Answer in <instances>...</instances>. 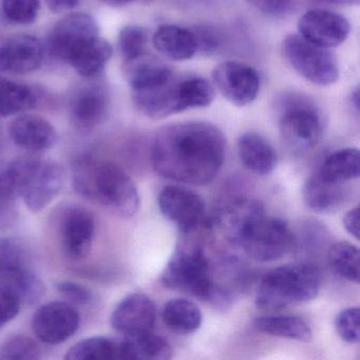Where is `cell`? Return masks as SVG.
<instances>
[{"label": "cell", "instance_id": "6da1fadb", "mask_svg": "<svg viewBox=\"0 0 360 360\" xmlns=\"http://www.w3.org/2000/svg\"><path fill=\"white\" fill-rule=\"evenodd\" d=\"M225 147L224 134L214 124L202 121L172 124L155 136L151 162L163 178L204 186L220 172Z\"/></svg>", "mask_w": 360, "mask_h": 360}, {"label": "cell", "instance_id": "7a4b0ae2", "mask_svg": "<svg viewBox=\"0 0 360 360\" xmlns=\"http://www.w3.org/2000/svg\"><path fill=\"white\" fill-rule=\"evenodd\" d=\"M73 186L82 197L131 218L140 208V195L132 179L120 166L83 158L73 166Z\"/></svg>", "mask_w": 360, "mask_h": 360}, {"label": "cell", "instance_id": "3957f363", "mask_svg": "<svg viewBox=\"0 0 360 360\" xmlns=\"http://www.w3.org/2000/svg\"><path fill=\"white\" fill-rule=\"evenodd\" d=\"M321 283V271L315 265H282L261 278L255 302L263 309H281L309 302L317 297Z\"/></svg>", "mask_w": 360, "mask_h": 360}, {"label": "cell", "instance_id": "277c9868", "mask_svg": "<svg viewBox=\"0 0 360 360\" xmlns=\"http://www.w3.org/2000/svg\"><path fill=\"white\" fill-rule=\"evenodd\" d=\"M170 290L186 292L216 305L225 304L229 295L214 284L210 261L201 246L183 244L176 248L161 276Z\"/></svg>", "mask_w": 360, "mask_h": 360}, {"label": "cell", "instance_id": "5b68a950", "mask_svg": "<svg viewBox=\"0 0 360 360\" xmlns=\"http://www.w3.org/2000/svg\"><path fill=\"white\" fill-rule=\"evenodd\" d=\"M235 244L250 258L271 262L290 254L296 248V239L283 220L269 218L264 212L243 227Z\"/></svg>", "mask_w": 360, "mask_h": 360}, {"label": "cell", "instance_id": "8992f818", "mask_svg": "<svg viewBox=\"0 0 360 360\" xmlns=\"http://www.w3.org/2000/svg\"><path fill=\"white\" fill-rule=\"evenodd\" d=\"M279 129L282 140L295 150H309L319 142L322 124L316 107L301 94L280 98Z\"/></svg>", "mask_w": 360, "mask_h": 360}, {"label": "cell", "instance_id": "52a82bcc", "mask_svg": "<svg viewBox=\"0 0 360 360\" xmlns=\"http://www.w3.org/2000/svg\"><path fill=\"white\" fill-rule=\"evenodd\" d=\"M282 54L301 77L314 85L326 87L338 81L339 67L334 54L326 48L309 43L299 34L285 37Z\"/></svg>", "mask_w": 360, "mask_h": 360}, {"label": "cell", "instance_id": "ba28073f", "mask_svg": "<svg viewBox=\"0 0 360 360\" xmlns=\"http://www.w3.org/2000/svg\"><path fill=\"white\" fill-rule=\"evenodd\" d=\"M214 87L229 103L237 107L252 104L260 91V77L252 67L227 60L214 67L212 73Z\"/></svg>", "mask_w": 360, "mask_h": 360}, {"label": "cell", "instance_id": "9c48e42d", "mask_svg": "<svg viewBox=\"0 0 360 360\" xmlns=\"http://www.w3.org/2000/svg\"><path fill=\"white\" fill-rule=\"evenodd\" d=\"M160 210L183 233H191L205 222V204L198 193L178 185L162 189L158 199Z\"/></svg>", "mask_w": 360, "mask_h": 360}, {"label": "cell", "instance_id": "30bf717a", "mask_svg": "<svg viewBox=\"0 0 360 360\" xmlns=\"http://www.w3.org/2000/svg\"><path fill=\"white\" fill-rule=\"evenodd\" d=\"M98 37V26L89 14L75 13L63 18L49 35V50L54 58L69 63L88 41Z\"/></svg>", "mask_w": 360, "mask_h": 360}, {"label": "cell", "instance_id": "8fae6325", "mask_svg": "<svg viewBox=\"0 0 360 360\" xmlns=\"http://www.w3.org/2000/svg\"><path fill=\"white\" fill-rule=\"evenodd\" d=\"M81 317L70 303L56 301L41 305L32 319V330L39 340L58 345L73 336L79 330Z\"/></svg>", "mask_w": 360, "mask_h": 360}, {"label": "cell", "instance_id": "7c38bea8", "mask_svg": "<svg viewBox=\"0 0 360 360\" xmlns=\"http://www.w3.org/2000/svg\"><path fill=\"white\" fill-rule=\"evenodd\" d=\"M299 35L318 47L330 48L342 45L351 32L345 16L326 10L305 12L298 20Z\"/></svg>", "mask_w": 360, "mask_h": 360}, {"label": "cell", "instance_id": "4fadbf2b", "mask_svg": "<svg viewBox=\"0 0 360 360\" xmlns=\"http://www.w3.org/2000/svg\"><path fill=\"white\" fill-rule=\"evenodd\" d=\"M132 102L145 117L153 120L166 119L186 111L181 90V77L146 89L132 90Z\"/></svg>", "mask_w": 360, "mask_h": 360}, {"label": "cell", "instance_id": "5bb4252c", "mask_svg": "<svg viewBox=\"0 0 360 360\" xmlns=\"http://www.w3.org/2000/svg\"><path fill=\"white\" fill-rule=\"evenodd\" d=\"M108 90L101 84H88L77 89L69 104L70 121L75 129L90 132L106 119L109 111Z\"/></svg>", "mask_w": 360, "mask_h": 360}, {"label": "cell", "instance_id": "9a60e30c", "mask_svg": "<svg viewBox=\"0 0 360 360\" xmlns=\"http://www.w3.org/2000/svg\"><path fill=\"white\" fill-rule=\"evenodd\" d=\"M64 169L60 164L39 161L31 176L22 198L29 210L39 212L45 210L62 191Z\"/></svg>", "mask_w": 360, "mask_h": 360}, {"label": "cell", "instance_id": "2e32d148", "mask_svg": "<svg viewBox=\"0 0 360 360\" xmlns=\"http://www.w3.org/2000/svg\"><path fill=\"white\" fill-rule=\"evenodd\" d=\"M155 323V304L142 292H134L124 298L111 315L113 328L124 335L149 332Z\"/></svg>", "mask_w": 360, "mask_h": 360}, {"label": "cell", "instance_id": "e0dca14e", "mask_svg": "<svg viewBox=\"0 0 360 360\" xmlns=\"http://www.w3.org/2000/svg\"><path fill=\"white\" fill-rule=\"evenodd\" d=\"M43 46L37 37L20 35L0 45V72L27 75L41 67Z\"/></svg>", "mask_w": 360, "mask_h": 360}, {"label": "cell", "instance_id": "ac0fdd59", "mask_svg": "<svg viewBox=\"0 0 360 360\" xmlns=\"http://www.w3.org/2000/svg\"><path fill=\"white\" fill-rule=\"evenodd\" d=\"M96 223L87 210L73 208L65 216L62 225V244L71 260H83L91 252Z\"/></svg>", "mask_w": 360, "mask_h": 360}, {"label": "cell", "instance_id": "d6986e66", "mask_svg": "<svg viewBox=\"0 0 360 360\" xmlns=\"http://www.w3.org/2000/svg\"><path fill=\"white\" fill-rule=\"evenodd\" d=\"M9 134L18 147L35 153L49 150L58 140V134L52 124L34 115L16 117L10 124Z\"/></svg>", "mask_w": 360, "mask_h": 360}, {"label": "cell", "instance_id": "ffe728a7", "mask_svg": "<svg viewBox=\"0 0 360 360\" xmlns=\"http://www.w3.org/2000/svg\"><path fill=\"white\" fill-rule=\"evenodd\" d=\"M153 45L168 60L185 62L198 52V41L191 29L176 25L160 26L153 37Z\"/></svg>", "mask_w": 360, "mask_h": 360}, {"label": "cell", "instance_id": "44dd1931", "mask_svg": "<svg viewBox=\"0 0 360 360\" xmlns=\"http://www.w3.org/2000/svg\"><path fill=\"white\" fill-rule=\"evenodd\" d=\"M124 77L131 90H141L166 83L174 77V71L161 58L144 53L125 62Z\"/></svg>", "mask_w": 360, "mask_h": 360}, {"label": "cell", "instance_id": "7402d4cb", "mask_svg": "<svg viewBox=\"0 0 360 360\" xmlns=\"http://www.w3.org/2000/svg\"><path fill=\"white\" fill-rule=\"evenodd\" d=\"M238 153L243 165L254 174L265 176L277 166V153L266 139L248 132L238 141Z\"/></svg>", "mask_w": 360, "mask_h": 360}, {"label": "cell", "instance_id": "603a6c76", "mask_svg": "<svg viewBox=\"0 0 360 360\" xmlns=\"http://www.w3.org/2000/svg\"><path fill=\"white\" fill-rule=\"evenodd\" d=\"M345 193L340 183L324 180L313 174L303 187V199L309 210L319 214L335 212L345 201Z\"/></svg>", "mask_w": 360, "mask_h": 360}, {"label": "cell", "instance_id": "cb8c5ba5", "mask_svg": "<svg viewBox=\"0 0 360 360\" xmlns=\"http://www.w3.org/2000/svg\"><path fill=\"white\" fill-rule=\"evenodd\" d=\"M68 360L129 359L127 345L123 339L91 337L73 345L67 352Z\"/></svg>", "mask_w": 360, "mask_h": 360}, {"label": "cell", "instance_id": "d4e9b609", "mask_svg": "<svg viewBox=\"0 0 360 360\" xmlns=\"http://www.w3.org/2000/svg\"><path fill=\"white\" fill-rule=\"evenodd\" d=\"M39 161V158L28 155L0 167V198L14 202L22 197Z\"/></svg>", "mask_w": 360, "mask_h": 360}, {"label": "cell", "instance_id": "484cf974", "mask_svg": "<svg viewBox=\"0 0 360 360\" xmlns=\"http://www.w3.org/2000/svg\"><path fill=\"white\" fill-rule=\"evenodd\" d=\"M0 282L1 288L12 292L22 304H34L45 295L43 282L24 265L3 269Z\"/></svg>", "mask_w": 360, "mask_h": 360}, {"label": "cell", "instance_id": "4316f807", "mask_svg": "<svg viewBox=\"0 0 360 360\" xmlns=\"http://www.w3.org/2000/svg\"><path fill=\"white\" fill-rule=\"evenodd\" d=\"M264 212V207L260 201L250 198H240L225 207L219 217V222L225 237L235 243L242 229L252 219Z\"/></svg>", "mask_w": 360, "mask_h": 360}, {"label": "cell", "instance_id": "83f0119b", "mask_svg": "<svg viewBox=\"0 0 360 360\" xmlns=\"http://www.w3.org/2000/svg\"><path fill=\"white\" fill-rule=\"evenodd\" d=\"M254 326L259 332L264 334L303 342L311 340L313 336L309 324L298 316H261L255 319Z\"/></svg>", "mask_w": 360, "mask_h": 360}, {"label": "cell", "instance_id": "f1b7e54d", "mask_svg": "<svg viewBox=\"0 0 360 360\" xmlns=\"http://www.w3.org/2000/svg\"><path fill=\"white\" fill-rule=\"evenodd\" d=\"M112 56V48L106 39L98 37L83 46L71 58L69 64L84 77L98 75Z\"/></svg>", "mask_w": 360, "mask_h": 360}, {"label": "cell", "instance_id": "f546056e", "mask_svg": "<svg viewBox=\"0 0 360 360\" xmlns=\"http://www.w3.org/2000/svg\"><path fill=\"white\" fill-rule=\"evenodd\" d=\"M164 323L179 334H191L201 326L203 316L193 301L184 298L172 299L164 305Z\"/></svg>", "mask_w": 360, "mask_h": 360}, {"label": "cell", "instance_id": "4dcf8cb0", "mask_svg": "<svg viewBox=\"0 0 360 360\" xmlns=\"http://www.w3.org/2000/svg\"><path fill=\"white\" fill-rule=\"evenodd\" d=\"M359 150L357 148H345L330 155L322 164L318 174L333 183H342L359 176Z\"/></svg>", "mask_w": 360, "mask_h": 360}, {"label": "cell", "instance_id": "1f68e13d", "mask_svg": "<svg viewBox=\"0 0 360 360\" xmlns=\"http://www.w3.org/2000/svg\"><path fill=\"white\" fill-rule=\"evenodd\" d=\"M129 359L166 360L172 357V349L168 341L159 335L149 332L125 335Z\"/></svg>", "mask_w": 360, "mask_h": 360}, {"label": "cell", "instance_id": "d6a6232c", "mask_svg": "<svg viewBox=\"0 0 360 360\" xmlns=\"http://www.w3.org/2000/svg\"><path fill=\"white\" fill-rule=\"evenodd\" d=\"M34 92L22 84L0 79V117H7L35 106Z\"/></svg>", "mask_w": 360, "mask_h": 360}, {"label": "cell", "instance_id": "836d02e7", "mask_svg": "<svg viewBox=\"0 0 360 360\" xmlns=\"http://www.w3.org/2000/svg\"><path fill=\"white\" fill-rule=\"evenodd\" d=\"M328 264L343 279L359 283L360 257L357 246L347 241H339L330 246L328 252Z\"/></svg>", "mask_w": 360, "mask_h": 360}, {"label": "cell", "instance_id": "e575fe53", "mask_svg": "<svg viewBox=\"0 0 360 360\" xmlns=\"http://www.w3.org/2000/svg\"><path fill=\"white\" fill-rule=\"evenodd\" d=\"M41 358L39 345L30 337H11L0 345V360H37Z\"/></svg>", "mask_w": 360, "mask_h": 360}, {"label": "cell", "instance_id": "d590c367", "mask_svg": "<svg viewBox=\"0 0 360 360\" xmlns=\"http://www.w3.org/2000/svg\"><path fill=\"white\" fill-rule=\"evenodd\" d=\"M119 49L125 62L145 53L148 43V32L140 26H126L120 31Z\"/></svg>", "mask_w": 360, "mask_h": 360}, {"label": "cell", "instance_id": "8d00e7d4", "mask_svg": "<svg viewBox=\"0 0 360 360\" xmlns=\"http://www.w3.org/2000/svg\"><path fill=\"white\" fill-rule=\"evenodd\" d=\"M4 15L14 24H33L41 10L39 0H1Z\"/></svg>", "mask_w": 360, "mask_h": 360}, {"label": "cell", "instance_id": "74e56055", "mask_svg": "<svg viewBox=\"0 0 360 360\" xmlns=\"http://www.w3.org/2000/svg\"><path fill=\"white\" fill-rule=\"evenodd\" d=\"M336 330L342 340L347 343L359 341V307L342 309L336 318Z\"/></svg>", "mask_w": 360, "mask_h": 360}, {"label": "cell", "instance_id": "f35d334b", "mask_svg": "<svg viewBox=\"0 0 360 360\" xmlns=\"http://www.w3.org/2000/svg\"><path fill=\"white\" fill-rule=\"evenodd\" d=\"M198 41V52L204 54L216 53L224 43L223 34L214 27L198 26L191 29Z\"/></svg>", "mask_w": 360, "mask_h": 360}, {"label": "cell", "instance_id": "ab89813d", "mask_svg": "<svg viewBox=\"0 0 360 360\" xmlns=\"http://www.w3.org/2000/svg\"><path fill=\"white\" fill-rule=\"evenodd\" d=\"M56 288L67 300L75 304L85 305L92 300V292L89 288L72 281H60Z\"/></svg>", "mask_w": 360, "mask_h": 360}, {"label": "cell", "instance_id": "60d3db41", "mask_svg": "<svg viewBox=\"0 0 360 360\" xmlns=\"http://www.w3.org/2000/svg\"><path fill=\"white\" fill-rule=\"evenodd\" d=\"M255 9L269 16L288 15L294 9L295 0H246Z\"/></svg>", "mask_w": 360, "mask_h": 360}, {"label": "cell", "instance_id": "b9f144b4", "mask_svg": "<svg viewBox=\"0 0 360 360\" xmlns=\"http://www.w3.org/2000/svg\"><path fill=\"white\" fill-rule=\"evenodd\" d=\"M20 305L22 303L12 292L0 288V328L18 316Z\"/></svg>", "mask_w": 360, "mask_h": 360}, {"label": "cell", "instance_id": "7bdbcfd3", "mask_svg": "<svg viewBox=\"0 0 360 360\" xmlns=\"http://www.w3.org/2000/svg\"><path fill=\"white\" fill-rule=\"evenodd\" d=\"M343 226L349 235L359 240V206L352 208L343 218Z\"/></svg>", "mask_w": 360, "mask_h": 360}, {"label": "cell", "instance_id": "ee69618b", "mask_svg": "<svg viewBox=\"0 0 360 360\" xmlns=\"http://www.w3.org/2000/svg\"><path fill=\"white\" fill-rule=\"evenodd\" d=\"M45 1L52 12L60 13L77 7L79 0H45Z\"/></svg>", "mask_w": 360, "mask_h": 360}, {"label": "cell", "instance_id": "f6af8a7d", "mask_svg": "<svg viewBox=\"0 0 360 360\" xmlns=\"http://www.w3.org/2000/svg\"><path fill=\"white\" fill-rule=\"evenodd\" d=\"M12 205H13V201L0 198V225L10 222V219L13 214Z\"/></svg>", "mask_w": 360, "mask_h": 360}, {"label": "cell", "instance_id": "bcb514c9", "mask_svg": "<svg viewBox=\"0 0 360 360\" xmlns=\"http://www.w3.org/2000/svg\"><path fill=\"white\" fill-rule=\"evenodd\" d=\"M100 1H102L105 5L111 6V7H123V6L130 5V4L153 3L155 0H100Z\"/></svg>", "mask_w": 360, "mask_h": 360}, {"label": "cell", "instance_id": "7dc6e473", "mask_svg": "<svg viewBox=\"0 0 360 360\" xmlns=\"http://www.w3.org/2000/svg\"><path fill=\"white\" fill-rule=\"evenodd\" d=\"M320 1L332 4V5L349 6V7L358 6L360 3V0H320Z\"/></svg>", "mask_w": 360, "mask_h": 360}, {"label": "cell", "instance_id": "c3c4849f", "mask_svg": "<svg viewBox=\"0 0 360 360\" xmlns=\"http://www.w3.org/2000/svg\"><path fill=\"white\" fill-rule=\"evenodd\" d=\"M352 103L355 106L356 110L359 109V89L356 88L355 91L352 94Z\"/></svg>", "mask_w": 360, "mask_h": 360}, {"label": "cell", "instance_id": "681fc988", "mask_svg": "<svg viewBox=\"0 0 360 360\" xmlns=\"http://www.w3.org/2000/svg\"><path fill=\"white\" fill-rule=\"evenodd\" d=\"M1 275H3V266H1V263H0V279H1Z\"/></svg>", "mask_w": 360, "mask_h": 360}]
</instances>
